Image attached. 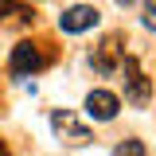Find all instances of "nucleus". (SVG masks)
<instances>
[{
    "mask_svg": "<svg viewBox=\"0 0 156 156\" xmlns=\"http://www.w3.org/2000/svg\"><path fill=\"white\" fill-rule=\"evenodd\" d=\"M117 70L125 74V98H129L133 105H148V98H152V82H148L144 70H140V62H136L133 55H125Z\"/></svg>",
    "mask_w": 156,
    "mask_h": 156,
    "instance_id": "1",
    "label": "nucleus"
},
{
    "mask_svg": "<svg viewBox=\"0 0 156 156\" xmlns=\"http://www.w3.org/2000/svg\"><path fill=\"white\" fill-rule=\"evenodd\" d=\"M51 62V55L43 51V43H31V39H23L12 47V74H35Z\"/></svg>",
    "mask_w": 156,
    "mask_h": 156,
    "instance_id": "2",
    "label": "nucleus"
},
{
    "mask_svg": "<svg viewBox=\"0 0 156 156\" xmlns=\"http://www.w3.org/2000/svg\"><path fill=\"white\" fill-rule=\"evenodd\" d=\"M121 43H125L121 31H113V35L101 39V47L90 55V66H94L98 74H113L117 66H121V58H125V47H121Z\"/></svg>",
    "mask_w": 156,
    "mask_h": 156,
    "instance_id": "3",
    "label": "nucleus"
},
{
    "mask_svg": "<svg viewBox=\"0 0 156 156\" xmlns=\"http://www.w3.org/2000/svg\"><path fill=\"white\" fill-rule=\"evenodd\" d=\"M98 20H101V12H98L94 4H70V8L58 16V27H62L66 35H82V31L98 27Z\"/></svg>",
    "mask_w": 156,
    "mask_h": 156,
    "instance_id": "4",
    "label": "nucleus"
},
{
    "mask_svg": "<svg viewBox=\"0 0 156 156\" xmlns=\"http://www.w3.org/2000/svg\"><path fill=\"white\" fill-rule=\"evenodd\" d=\"M51 129H55L66 144H90V129L78 125L70 109H51Z\"/></svg>",
    "mask_w": 156,
    "mask_h": 156,
    "instance_id": "5",
    "label": "nucleus"
},
{
    "mask_svg": "<svg viewBox=\"0 0 156 156\" xmlns=\"http://www.w3.org/2000/svg\"><path fill=\"white\" fill-rule=\"evenodd\" d=\"M117 109H121V98L109 94V90H90V94H86V117H94V121H113Z\"/></svg>",
    "mask_w": 156,
    "mask_h": 156,
    "instance_id": "6",
    "label": "nucleus"
},
{
    "mask_svg": "<svg viewBox=\"0 0 156 156\" xmlns=\"http://www.w3.org/2000/svg\"><path fill=\"white\" fill-rule=\"evenodd\" d=\"M0 20H4V23H20V27H27V23H35V12H31V4L0 0Z\"/></svg>",
    "mask_w": 156,
    "mask_h": 156,
    "instance_id": "7",
    "label": "nucleus"
},
{
    "mask_svg": "<svg viewBox=\"0 0 156 156\" xmlns=\"http://www.w3.org/2000/svg\"><path fill=\"white\" fill-rule=\"evenodd\" d=\"M113 156H148V148H144L140 140H133V136H129V140H121V144L113 148Z\"/></svg>",
    "mask_w": 156,
    "mask_h": 156,
    "instance_id": "8",
    "label": "nucleus"
},
{
    "mask_svg": "<svg viewBox=\"0 0 156 156\" xmlns=\"http://www.w3.org/2000/svg\"><path fill=\"white\" fill-rule=\"evenodd\" d=\"M140 23H144L148 31H156V4H144V8H140Z\"/></svg>",
    "mask_w": 156,
    "mask_h": 156,
    "instance_id": "9",
    "label": "nucleus"
},
{
    "mask_svg": "<svg viewBox=\"0 0 156 156\" xmlns=\"http://www.w3.org/2000/svg\"><path fill=\"white\" fill-rule=\"evenodd\" d=\"M0 156H12V152H8V144H4V140H0Z\"/></svg>",
    "mask_w": 156,
    "mask_h": 156,
    "instance_id": "10",
    "label": "nucleus"
},
{
    "mask_svg": "<svg viewBox=\"0 0 156 156\" xmlns=\"http://www.w3.org/2000/svg\"><path fill=\"white\" fill-rule=\"evenodd\" d=\"M117 4H133V0H117Z\"/></svg>",
    "mask_w": 156,
    "mask_h": 156,
    "instance_id": "11",
    "label": "nucleus"
}]
</instances>
